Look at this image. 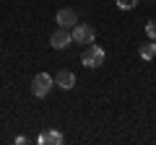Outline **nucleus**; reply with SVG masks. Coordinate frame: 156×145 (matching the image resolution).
<instances>
[{
    "instance_id": "nucleus-1",
    "label": "nucleus",
    "mask_w": 156,
    "mask_h": 145,
    "mask_svg": "<svg viewBox=\"0 0 156 145\" xmlns=\"http://www.w3.org/2000/svg\"><path fill=\"white\" fill-rule=\"evenodd\" d=\"M104 49H101L99 44H86V49H83V55H81V62H83L86 67H99V65H104Z\"/></svg>"
},
{
    "instance_id": "nucleus-2",
    "label": "nucleus",
    "mask_w": 156,
    "mask_h": 145,
    "mask_svg": "<svg viewBox=\"0 0 156 145\" xmlns=\"http://www.w3.org/2000/svg\"><path fill=\"white\" fill-rule=\"evenodd\" d=\"M52 86H55V78L47 75V72H39V75H34V80H31V93L37 96V99H44V96L52 91Z\"/></svg>"
},
{
    "instance_id": "nucleus-3",
    "label": "nucleus",
    "mask_w": 156,
    "mask_h": 145,
    "mask_svg": "<svg viewBox=\"0 0 156 145\" xmlns=\"http://www.w3.org/2000/svg\"><path fill=\"white\" fill-rule=\"evenodd\" d=\"M70 36H73V42H78V44H94L96 31H94V26H89V23H76L73 31H70Z\"/></svg>"
},
{
    "instance_id": "nucleus-4",
    "label": "nucleus",
    "mask_w": 156,
    "mask_h": 145,
    "mask_svg": "<svg viewBox=\"0 0 156 145\" xmlns=\"http://www.w3.org/2000/svg\"><path fill=\"white\" fill-rule=\"evenodd\" d=\"M55 21L60 23L62 29H73L78 23V13L73 11V8H60V11H57V16H55Z\"/></svg>"
},
{
    "instance_id": "nucleus-5",
    "label": "nucleus",
    "mask_w": 156,
    "mask_h": 145,
    "mask_svg": "<svg viewBox=\"0 0 156 145\" xmlns=\"http://www.w3.org/2000/svg\"><path fill=\"white\" fill-rule=\"evenodd\" d=\"M70 42H73L70 31H68V29H62V26H60V29H57V31L50 36V44L55 47V49H65V47L70 44Z\"/></svg>"
},
{
    "instance_id": "nucleus-6",
    "label": "nucleus",
    "mask_w": 156,
    "mask_h": 145,
    "mask_svg": "<svg viewBox=\"0 0 156 145\" xmlns=\"http://www.w3.org/2000/svg\"><path fill=\"white\" fill-rule=\"evenodd\" d=\"M55 83L60 86L62 91H70L73 86H76V75H73L70 70H60V72L55 75Z\"/></svg>"
},
{
    "instance_id": "nucleus-7",
    "label": "nucleus",
    "mask_w": 156,
    "mask_h": 145,
    "mask_svg": "<svg viewBox=\"0 0 156 145\" xmlns=\"http://www.w3.org/2000/svg\"><path fill=\"white\" fill-rule=\"evenodd\" d=\"M39 143H42V145H60L62 143V132H57V130H47V132L39 135Z\"/></svg>"
},
{
    "instance_id": "nucleus-8",
    "label": "nucleus",
    "mask_w": 156,
    "mask_h": 145,
    "mask_svg": "<svg viewBox=\"0 0 156 145\" xmlns=\"http://www.w3.org/2000/svg\"><path fill=\"white\" fill-rule=\"evenodd\" d=\"M140 57H143L146 62H148V60H154V57H156V42H154V39H151V42H146V44L140 47Z\"/></svg>"
},
{
    "instance_id": "nucleus-9",
    "label": "nucleus",
    "mask_w": 156,
    "mask_h": 145,
    "mask_svg": "<svg viewBox=\"0 0 156 145\" xmlns=\"http://www.w3.org/2000/svg\"><path fill=\"white\" fill-rule=\"evenodd\" d=\"M115 3H117L120 11H133V8L138 5V0H115Z\"/></svg>"
},
{
    "instance_id": "nucleus-10",
    "label": "nucleus",
    "mask_w": 156,
    "mask_h": 145,
    "mask_svg": "<svg viewBox=\"0 0 156 145\" xmlns=\"http://www.w3.org/2000/svg\"><path fill=\"white\" fill-rule=\"evenodd\" d=\"M146 36L156 42V21H148V23H146Z\"/></svg>"
}]
</instances>
